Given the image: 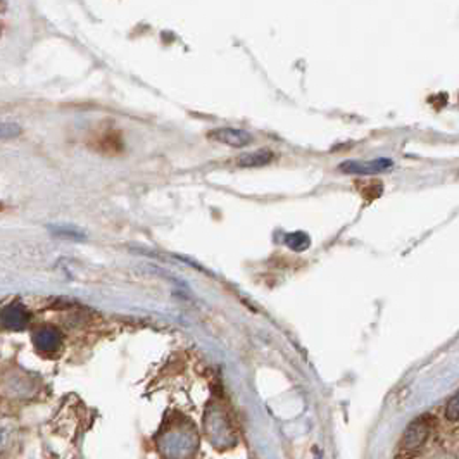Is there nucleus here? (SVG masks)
Instances as JSON below:
<instances>
[{
    "label": "nucleus",
    "mask_w": 459,
    "mask_h": 459,
    "mask_svg": "<svg viewBox=\"0 0 459 459\" xmlns=\"http://www.w3.org/2000/svg\"><path fill=\"white\" fill-rule=\"evenodd\" d=\"M209 138L216 142H221V144L230 145V147H245L252 142L251 133L244 132V129H235V128H218L209 132Z\"/></svg>",
    "instance_id": "nucleus-7"
},
{
    "label": "nucleus",
    "mask_w": 459,
    "mask_h": 459,
    "mask_svg": "<svg viewBox=\"0 0 459 459\" xmlns=\"http://www.w3.org/2000/svg\"><path fill=\"white\" fill-rule=\"evenodd\" d=\"M287 244L292 249H295V251H304L309 245V238L304 234H294L290 237H287Z\"/></svg>",
    "instance_id": "nucleus-11"
},
{
    "label": "nucleus",
    "mask_w": 459,
    "mask_h": 459,
    "mask_svg": "<svg viewBox=\"0 0 459 459\" xmlns=\"http://www.w3.org/2000/svg\"><path fill=\"white\" fill-rule=\"evenodd\" d=\"M206 430H208L209 438L216 447H225V445H232L234 442V432L230 428L228 420L218 409H211L206 417Z\"/></svg>",
    "instance_id": "nucleus-2"
},
{
    "label": "nucleus",
    "mask_w": 459,
    "mask_h": 459,
    "mask_svg": "<svg viewBox=\"0 0 459 459\" xmlns=\"http://www.w3.org/2000/svg\"><path fill=\"white\" fill-rule=\"evenodd\" d=\"M51 232L54 237L68 238V240H85L86 234H83L82 230L75 228V226H51Z\"/></svg>",
    "instance_id": "nucleus-9"
},
{
    "label": "nucleus",
    "mask_w": 459,
    "mask_h": 459,
    "mask_svg": "<svg viewBox=\"0 0 459 459\" xmlns=\"http://www.w3.org/2000/svg\"><path fill=\"white\" fill-rule=\"evenodd\" d=\"M23 133V128L18 123L12 121H0V140H11V138H18Z\"/></svg>",
    "instance_id": "nucleus-10"
},
{
    "label": "nucleus",
    "mask_w": 459,
    "mask_h": 459,
    "mask_svg": "<svg viewBox=\"0 0 459 459\" xmlns=\"http://www.w3.org/2000/svg\"><path fill=\"white\" fill-rule=\"evenodd\" d=\"M29 321V312L19 302H12L0 309V328L11 332L25 330Z\"/></svg>",
    "instance_id": "nucleus-3"
},
{
    "label": "nucleus",
    "mask_w": 459,
    "mask_h": 459,
    "mask_svg": "<svg viewBox=\"0 0 459 459\" xmlns=\"http://www.w3.org/2000/svg\"><path fill=\"white\" fill-rule=\"evenodd\" d=\"M158 447L166 459H194L199 447L195 427L185 418H178L162 428Z\"/></svg>",
    "instance_id": "nucleus-1"
},
{
    "label": "nucleus",
    "mask_w": 459,
    "mask_h": 459,
    "mask_svg": "<svg viewBox=\"0 0 459 459\" xmlns=\"http://www.w3.org/2000/svg\"><path fill=\"white\" fill-rule=\"evenodd\" d=\"M271 159H273L271 151H268V149H261V151L242 154L240 158L237 159V164L242 166V168H256V166L268 164Z\"/></svg>",
    "instance_id": "nucleus-8"
},
{
    "label": "nucleus",
    "mask_w": 459,
    "mask_h": 459,
    "mask_svg": "<svg viewBox=\"0 0 459 459\" xmlns=\"http://www.w3.org/2000/svg\"><path fill=\"white\" fill-rule=\"evenodd\" d=\"M428 434H430V420L427 417L414 420L404 432L402 437V447L406 451H414V449L421 447L427 441Z\"/></svg>",
    "instance_id": "nucleus-4"
},
{
    "label": "nucleus",
    "mask_w": 459,
    "mask_h": 459,
    "mask_svg": "<svg viewBox=\"0 0 459 459\" xmlns=\"http://www.w3.org/2000/svg\"><path fill=\"white\" fill-rule=\"evenodd\" d=\"M33 342H35L38 351L51 354V352H55L62 345V334L55 327L45 325V327L38 328L33 334Z\"/></svg>",
    "instance_id": "nucleus-5"
},
{
    "label": "nucleus",
    "mask_w": 459,
    "mask_h": 459,
    "mask_svg": "<svg viewBox=\"0 0 459 459\" xmlns=\"http://www.w3.org/2000/svg\"><path fill=\"white\" fill-rule=\"evenodd\" d=\"M392 168L390 159H373V161H347L340 164V171L352 173V175H377Z\"/></svg>",
    "instance_id": "nucleus-6"
},
{
    "label": "nucleus",
    "mask_w": 459,
    "mask_h": 459,
    "mask_svg": "<svg viewBox=\"0 0 459 459\" xmlns=\"http://www.w3.org/2000/svg\"><path fill=\"white\" fill-rule=\"evenodd\" d=\"M445 417L452 421L459 420V392L452 395L451 401L447 402V408H445Z\"/></svg>",
    "instance_id": "nucleus-12"
}]
</instances>
